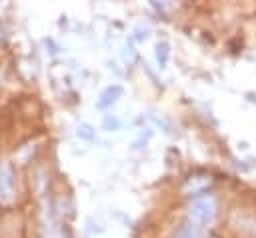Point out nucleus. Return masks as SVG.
<instances>
[{
    "label": "nucleus",
    "instance_id": "5",
    "mask_svg": "<svg viewBox=\"0 0 256 238\" xmlns=\"http://www.w3.org/2000/svg\"><path fill=\"white\" fill-rule=\"evenodd\" d=\"M178 238H202V236H200V232H198L196 228L186 226V228H182V230L178 232Z\"/></svg>",
    "mask_w": 256,
    "mask_h": 238
},
{
    "label": "nucleus",
    "instance_id": "4",
    "mask_svg": "<svg viewBox=\"0 0 256 238\" xmlns=\"http://www.w3.org/2000/svg\"><path fill=\"white\" fill-rule=\"evenodd\" d=\"M168 54H170L168 44H166V42H158V46H156V58H158L160 66H164V64L168 62Z\"/></svg>",
    "mask_w": 256,
    "mask_h": 238
},
{
    "label": "nucleus",
    "instance_id": "6",
    "mask_svg": "<svg viewBox=\"0 0 256 238\" xmlns=\"http://www.w3.org/2000/svg\"><path fill=\"white\" fill-rule=\"evenodd\" d=\"M90 128L88 126H82V132H78V134H82V136H86V138H92V132H88Z\"/></svg>",
    "mask_w": 256,
    "mask_h": 238
},
{
    "label": "nucleus",
    "instance_id": "3",
    "mask_svg": "<svg viewBox=\"0 0 256 238\" xmlns=\"http://www.w3.org/2000/svg\"><path fill=\"white\" fill-rule=\"evenodd\" d=\"M122 94V88L120 86H114V88H108L106 92H104V100H100V106H106V104H110V102H114L116 100V96H120Z\"/></svg>",
    "mask_w": 256,
    "mask_h": 238
},
{
    "label": "nucleus",
    "instance_id": "2",
    "mask_svg": "<svg viewBox=\"0 0 256 238\" xmlns=\"http://www.w3.org/2000/svg\"><path fill=\"white\" fill-rule=\"evenodd\" d=\"M14 194V178L8 164H0V200L10 202Z\"/></svg>",
    "mask_w": 256,
    "mask_h": 238
},
{
    "label": "nucleus",
    "instance_id": "1",
    "mask_svg": "<svg viewBox=\"0 0 256 238\" xmlns=\"http://www.w3.org/2000/svg\"><path fill=\"white\" fill-rule=\"evenodd\" d=\"M190 218L196 224H208L214 218V202L210 198H198L190 206Z\"/></svg>",
    "mask_w": 256,
    "mask_h": 238
}]
</instances>
